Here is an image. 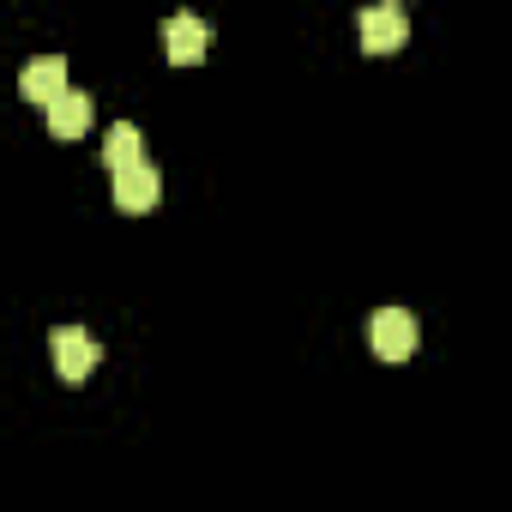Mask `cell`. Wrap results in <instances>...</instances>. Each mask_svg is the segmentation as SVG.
<instances>
[{
    "label": "cell",
    "mask_w": 512,
    "mask_h": 512,
    "mask_svg": "<svg viewBox=\"0 0 512 512\" xmlns=\"http://www.w3.org/2000/svg\"><path fill=\"white\" fill-rule=\"evenodd\" d=\"M368 344H374L380 362L416 356V314H410V308H380V314L368 320Z\"/></svg>",
    "instance_id": "cell-2"
},
{
    "label": "cell",
    "mask_w": 512,
    "mask_h": 512,
    "mask_svg": "<svg viewBox=\"0 0 512 512\" xmlns=\"http://www.w3.org/2000/svg\"><path fill=\"white\" fill-rule=\"evenodd\" d=\"M85 127H91V97L67 85V91L49 103V133H55V139H79Z\"/></svg>",
    "instance_id": "cell-7"
},
{
    "label": "cell",
    "mask_w": 512,
    "mask_h": 512,
    "mask_svg": "<svg viewBox=\"0 0 512 512\" xmlns=\"http://www.w3.org/2000/svg\"><path fill=\"white\" fill-rule=\"evenodd\" d=\"M67 91V61L61 55H37V61H25V73H19V97H31V103H55Z\"/></svg>",
    "instance_id": "cell-5"
},
{
    "label": "cell",
    "mask_w": 512,
    "mask_h": 512,
    "mask_svg": "<svg viewBox=\"0 0 512 512\" xmlns=\"http://www.w3.org/2000/svg\"><path fill=\"white\" fill-rule=\"evenodd\" d=\"M103 163L121 175V169H133V163H145V133L133 127V121H115L109 127V139H103Z\"/></svg>",
    "instance_id": "cell-8"
},
{
    "label": "cell",
    "mask_w": 512,
    "mask_h": 512,
    "mask_svg": "<svg viewBox=\"0 0 512 512\" xmlns=\"http://www.w3.org/2000/svg\"><path fill=\"white\" fill-rule=\"evenodd\" d=\"M356 31H362V49H368V55H398L404 37H410V13L392 7V0H380V7H368V13L356 19Z\"/></svg>",
    "instance_id": "cell-3"
},
{
    "label": "cell",
    "mask_w": 512,
    "mask_h": 512,
    "mask_svg": "<svg viewBox=\"0 0 512 512\" xmlns=\"http://www.w3.org/2000/svg\"><path fill=\"white\" fill-rule=\"evenodd\" d=\"M163 49H169V61H175V67H199V61H205V49H211V25H205V19H193V13H175V19L163 25Z\"/></svg>",
    "instance_id": "cell-4"
},
{
    "label": "cell",
    "mask_w": 512,
    "mask_h": 512,
    "mask_svg": "<svg viewBox=\"0 0 512 512\" xmlns=\"http://www.w3.org/2000/svg\"><path fill=\"white\" fill-rule=\"evenodd\" d=\"M157 193H163V175H157L151 163H133V169H121V175H115V205H121V211H133V217H139V211H151V205H157Z\"/></svg>",
    "instance_id": "cell-6"
},
{
    "label": "cell",
    "mask_w": 512,
    "mask_h": 512,
    "mask_svg": "<svg viewBox=\"0 0 512 512\" xmlns=\"http://www.w3.org/2000/svg\"><path fill=\"white\" fill-rule=\"evenodd\" d=\"M49 350H55V374H61L67 386H79V380L103 362V344H97L85 326H55V332H49Z\"/></svg>",
    "instance_id": "cell-1"
}]
</instances>
